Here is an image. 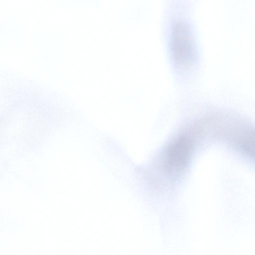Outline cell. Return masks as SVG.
I'll list each match as a JSON object with an SVG mask.
<instances>
[{
    "label": "cell",
    "mask_w": 255,
    "mask_h": 255,
    "mask_svg": "<svg viewBox=\"0 0 255 255\" xmlns=\"http://www.w3.org/2000/svg\"><path fill=\"white\" fill-rule=\"evenodd\" d=\"M193 144L191 139L185 135L175 139L167 149L165 155V169L170 173H180L188 164Z\"/></svg>",
    "instance_id": "obj_2"
},
{
    "label": "cell",
    "mask_w": 255,
    "mask_h": 255,
    "mask_svg": "<svg viewBox=\"0 0 255 255\" xmlns=\"http://www.w3.org/2000/svg\"><path fill=\"white\" fill-rule=\"evenodd\" d=\"M171 37L174 60L179 65H189L195 58V47L192 31L188 24L182 21L176 22Z\"/></svg>",
    "instance_id": "obj_1"
}]
</instances>
